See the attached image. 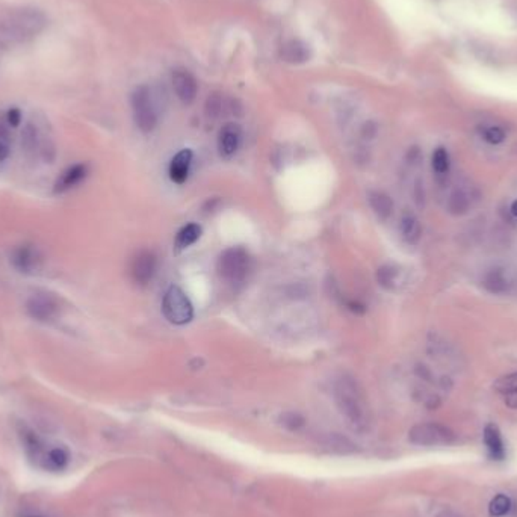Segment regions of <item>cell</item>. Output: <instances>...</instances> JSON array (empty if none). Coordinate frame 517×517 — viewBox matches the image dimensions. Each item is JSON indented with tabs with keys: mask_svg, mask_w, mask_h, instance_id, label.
<instances>
[{
	"mask_svg": "<svg viewBox=\"0 0 517 517\" xmlns=\"http://www.w3.org/2000/svg\"><path fill=\"white\" fill-rule=\"evenodd\" d=\"M333 396L337 410L351 428L365 433L369 430L371 411L362 387L351 377L343 376L333 386Z\"/></svg>",
	"mask_w": 517,
	"mask_h": 517,
	"instance_id": "cell-1",
	"label": "cell"
},
{
	"mask_svg": "<svg viewBox=\"0 0 517 517\" xmlns=\"http://www.w3.org/2000/svg\"><path fill=\"white\" fill-rule=\"evenodd\" d=\"M47 19L40 10H14L0 17V46L10 47L35 38L44 27Z\"/></svg>",
	"mask_w": 517,
	"mask_h": 517,
	"instance_id": "cell-2",
	"label": "cell"
},
{
	"mask_svg": "<svg viewBox=\"0 0 517 517\" xmlns=\"http://www.w3.org/2000/svg\"><path fill=\"white\" fill-rule=\"evenodd\" d=\"M25 448L27 449V454L36 464H40L43 469L59 472L70 461V455L65 449L59 446L47 448L44 441H41L35 434L29 433L25 436Z\"/></svg>",
	"mask_w": 517,
	"mask_h": 517,
	"instance_id": "cell-3",
	"label": "cell"
},
{
	"mask_svg": "<svg viewBox=\"0 0 517 517\" xmlns=\"http://www.w3.org/2000/svg\"><path fill=\"white\" fill-rule=\"evenodd\" d=\"M250 271V257L241 246H233L224 251L218 259V273L229 284H241Z\"/></svg>",
	"mask_w": 517,
	"mask_h": 517,
	"instance_id": "cell-4",
	"label": "cell"
},
{
	"mask_svg": "<svg viewBox=\"0 0 517 517\" xmlns=\"http://www.w3.org/2000/svg\"><path fill=\"white\" fill-rule=\"evenodd\" d=\"M130 103L135 123H137L138 129L142 133L153 132L157 123V115L150 88L146 85L135 88V91L130 97Z\"/></svg>",
	"mask_w": 517,
	"mask_h": 517,
	"instance_id": "cell-5",
	"label": "cell"
},
{
	"mask_svg": "<svg viewBox=\"0 0 517 517\" xmlns=\"http://www.w3.org/2000/svg\"><path fill=\"white\" fill-rule=\"evenodd\" d=\"M162 312L163 317L174 325H185L194 318V307L189 301V298L177 286H171L165 292L162 301Z\"/></svg>",
	"mask_w": 517,
	"mask_h": 517,
	"instance_id": "cell-6",
	"label": "cell"
},
{
	"mask_svg": "<svg viewBox=\"0 0 517 517\" xmlns=\"http://www.w3.org/2000/svg\"><path fill=\"white\" fill-rule=\"evenodd\" d=\"M409 439L417 446H445L455 441V434L440 424H417L409 433Z\"/></svg>",
	"mask_w": 517,
	"mask_h": 517,
	"instance_id": "cell-7",
	"label": "cell"
},
{
	"mask_svg": "<svg viewBox=\"0 0 517 517\" xmlns=\"http://www.w3.org/2000/svg\"><path fill=\"white\" fill-rule=\"evenodd\" d=\"M157 268L156 256L148 250H142L133 256L130 262V275L139 286H146L152 282Z\"/></svg>",
	"mask_w": 517,
	"mask_h": 517,
	"instance_id": "cell-8",
	"label": "cell"
},
{
	"mask_svg": "<svg viewBox=\"0 0 517 517\" xmlns=\"http://www.w3.org/2000/svg\"><path fill=\"white\" fill-rule=\"evenodd\" d=\"M27 313L36 321H51L59 310L58 299L50 294H35L26 304Z\"/></svg>",
	"mask_w": 517,
	"mask_h": 517,
	"instance_id": "cell-9",
	"label": "cell"
},
{
	"mask_svg": "<svg viewBox=\"0 0 517 517\" xmlns=\"http://www.w3.org/2000/svg\"><path fill=\"white\" fill-rule=\"evenodd\" d=\"M171 82H172V88H174L177 99L182 103L191 104L194 100H196L197 93H198V84L196 78L192 76L191 71L185 69L174 70Z\"/></svg>",
	"mask_w": 517,
	"mask_h": 517,
	"instance_id": "cell-10",
	"label": "cell"
},
{
	"mask_svg": "<svg viewBox=\"0 0 517 517\" xmlns=\"http://www.w3.org/2000/svg\"><path fill=\"white\" fill-rule=\"evenodd\" d=\"M11 262L14 268L19 269L20 273L32 274L40 268L41 256L38 250L34 249L32 245H21L12 251Z\"/></svg>",
	"mask_w": 517,
	"mask_h": 517,
	"instance_id": "cell-11",
	"label": "cell"
},
{
	"mask_svg": "<svg viewBox=\"0 0 517 517\" xmlns=\"http://www.w3.org/2000/svg\"><path fill=\"white\" fill-rule=\"evenodd\" d=\"M242 130L235 123H227L221 127L218 135V150L222 157H231L241 146Z\"/></svg>",
	"mask_w": 517,
	"mask_h": 517,
	"instance_id": "cell-12",
	"label": "cell"
},
{
	"mask_svg": "<svg viewBox=\"0 0 517 517\" xmlns=\"http://www.w3.org/2000/svg\"><path fill=\"white\" fill-rule=\"evenodd\" d=\"M192 163V152L189 148H183L171 159L170 179L177 185H183L189 177Z\"/></svg>",
	"mask_w": 517,
	"mask_h": 517,
	"instance_id": "cell-13",
	"label": "cell"
},
{
	"mask_svg": "<svg viewBox=\"0 0 517 517\" xmlns=\"http://www.w3.org/2000/svg\"><path fill=\"white\" fill-rule=\"evenodd\" d=\"M88 176V167L85 163H76L67 168L55 183V192L62 194L78 186Z\"/></svg>",
	"mask_w": 517,
	"mask_h": 517,
	"instance_id": "cell-14",
	"label": "cell"
},
{
	"mask_svg": "<svg viewBox=\"0 0 517 517\" xmlns=\"http://www.w3.org/2000/svg\"><path fill=\"white\" fill-rule=\"evenodd\" d=\"M483 286L493 295H502L509 289V279L504 268L494 266L485 271L483 277Z\"/></svg>",
	"mask_w": 517,
	"mask_h": 517,
	"instance_id": "cell-15",
	"label": "cell"
},
{
	"mask_svg": "<svg viewBox=\"0 0 517 517\" xmlns=\"http://www.w3.org/2000/svg\"><path fill=\"white\" fill-rule=\"evenodd\" d=\"M484 444L487 446V451H489V455L493 460H504L507 451H505V445L504 440H502L501 431L494 424H487L484 428Z\"/></svg>",
	"mask_w": 517,
	"mask_h": 517,
	"instance_id": "cell-16",
	"label": "cell"
},
{
	"mask_svg": "<svg viewBox=\"0 0 517 517\" xmlns=\"http://www.w3.org/2000/svg\"><path fill=\"white\" fill-rule=\"evenodd\" d=\"M282 58L289 64H304L310 59V49L299 40H290L282 47Z\"/></svg>",
	"mask_w": 517,
	"mask_h": 517,
	"instance_id": "cell-17",
	"label": "cell"
},
{
	"mask_svg": "<svg viewBox=\"0 0 517 517\" xmlns=\"http://www.w3.org/2000/svg\"><path fill=\"white\" fill-rule=\"evenodd\" d=\"M368 200L369 205L372 207V211L380 216L381 220H387L389 216L393 212V201L392 198L387 196L383 191H371L368 194Z\"/></svg>",
	"mask_w": 517,
	"mask_h": 517,
	"instance_id": "cell-18",
	"label": "cell"
},
{
	"mask_svg": "<svg viewBox=\"0 0 517 517\" xmlns=\"http://www.w3.org/2000/svg\"><path fill=\"white\" fill-rule=\"evenodd\" d=\"M400 230H401V235L404 238V241L411 244V245L417 244L419 239H421V235H422L421 222H419L416 216L411 215V214H406L402 216L401 224H400Z\"/></svg>",
	"mask_w": 517,
	"mask_h": 517,
	"instance_id": "cell-19",
	"label": "cell"
},
{
	"mask_svg": "<svg viewBox=\"0 0 517 517\" xmlns=\"http://www.w3.org/2000/svg\"><path fill=\"white\" fill-rule=\"evenodd\" d=\"M321 444L327 448L328 451L337 452V454H351L356 451V445L348 437L342 436V434L332 433L321 440Z\"/></svg>",
	"mask_w": 517,
	"mask_h": 517,
	"instance_id": "cell-20",
	"label": "cell"
},
{
	"mask_svg": "<svg viewBox=\"0 0 517 517\" xmlns=\"http://www.w3.org/2000/svg\"><path fill=\"white\" fill-rule=\"evenodd\" d=\"M201 236V227L198 224H188V226L182 227L179 230V233L176 236V249L177 250H185L191 246L192 244H196L198 241V238Z\"/></svg>",
	"mask_w": 517,
	"mask_h": 517,
	"instance_id": "cell-21",
	"label": "cell"
},
{
	"mask_svg": "<svg viewBox=\"0 0 517 517\" xmlns=\"http://www.w3.org/2000/svg\"><path fill=\"white\" fill-rule=\"evenodd\" d=\"M469 206H470L469 196L463 189H459V188L454 189L448 198V211L449 214H452L455 216H461L464 214H468Z\"/></svg>",
	"mask_w": 517,
	"mask_h": 517,
	"instance_id": "cell-22",
	"label": "cell"
},
{
	"mask_svg": "<svg viewBox=\"0 0 517 517\" xmlns=\"http://www.w3.org/2000/svg\"><path fill=\"white\" fill-rule=\"evenodd\" d=\"M400 268L395 265H383L377 273V280L381 288L386 290H395L400 282Z\"/></svg>",
	"mask_w": 517,
	"mask_h": 517,
	"instance_id": "cell-23",
	"label": "cell"
},
{
	"mask_svg": "<svg viewBox=\"0 0 517 517\" xmlns=\"http://www.w3.org/2000/svg\"><path fill=\"white\" fill-rule=\"evenodd\" d=\"M38 144H40L38 129H36L32 123H27L23 127V130H21V147H23L26 153H35V150L38 148Z\"/></svg>",
	"mask_w": 517,
	"mask_h": 517,
	"instance_id": "cell-24",
	"label": "cell"
},
{
	"mask_svg": "<svg viewBox=\"0 0 517 517\" xmlns=\"http://www.w3.org/2000/svg\"><path fill=\"white\" fill-rule=\"evenodd\" d=\"M512 499H509L507 494H496L492 501H490V505H489V513L492 517H504L509 513V509H512Z\"/></svg>",
	"mask_w": 517,
	"mask_h": 517,
	"instance_id": "cell-25",
	"label": "cell"
},
{
	"mask_svg": "<svg viewBox=\"0 0 517 517\" xmlns=\"http://www.w3.org/2000/svg\"><path fill=\"white\" fill-rule=\"evenodd\" d=\"M493 389L501 395H509L517 392V372L507 374V376L499 377L494 381Z\"/></svg>",
	"mask_w": 517,
	"mask_h": 517,
	"instance_id": "cell-26",
	"label": "cell"
},
{
	"mask_svg": "<svg viewBox=\"0 0 517 517\" xmlns=\"http://www.w3.org/2000/svg\"><path fill=\"white\" fill-rule=\"evenodd\" d=\"M222 106H224V100H222V95L220 93H212L209 94V97L206 99V103H205V114L209 119H215L218 118L221 111H222Z\"/></svg>",
	"mask_w": 517,
	"mask_h": 517,
	"instance_id": "cell-27",
	"label": "cell"
},
{
	"mask_svg": "<svg viewBox=\"0 0 517 517\" xmlns=\"http://www.w3.org/2000/svg\"><path fill=\"white\" fill-rule=\"evenodd\" d=\"M279 422L282 426H284V428L295 431V430L303 428L306 424V419L299 413H295V411H286V413L280 415Z\"/></svg>",
	"mask_w": 517,
	"mask_h": 517,
	"instance_id": "cell-28",
	"label": "cell"
},
{
	"mask_svg": "<svg viewBox=\"0 0 517 517\" xmlns=\"http://www.w3.org/2000/svg\"><path fill=\"white\" fill-rule=\"evenodd\" d=\"M433 170L437 174H446L449 170V154L445 148L439 147L436 152L433 153Z\"/></svg>",
	"mask_w": 517,
	"mask_h": 517,
	"instance_id": "cell-29",
	"label": "cell"
},
{
	"mask_svg": "<svg viewBox=\"0 0 517 517\" xmlns=\"http://www.w3.org/2000/svg\"><path fill=\"white\" fill-rule=\"evenodd\" d=\"M481 137L484 138V141L489 142V144L498 146L501 144V142H504L505 132L498 126H489V127H484V130L481 132Z\"/></svg>",
	"mask_w": 517,
	"mask_h": 517,
	"instance_id": "cell-30",
	"label": "cell"
},
{
	"mask_svg": "<svg viewBox=\"0 0 517 517\" xmlns=\"http://www.w3.org/2000/svg\"><path fill=\"white\" fill-rule=\"evenodd\" d=\"M11 152V138L6 126L0 122V162L8 159Z\"/></svg>",
	"mask_w": 517,
	"mask_h": 517,
	"instance_id": "cell-31",
	"label": "cell"
},
{
	"mask_svg": "<svg viewBox=\"0 0 517 517\" xmlns=\"http://www.w3.org/2000/svg\"><path fill=\"white\" fill-rule=\"evenodd\" d=\"M6 119H8V124L12 126V127H17L21 122V112L20 109L17 108H12L8 111V114H6Z\"/></svg>",
	"mask_w": 517,
	"mask_h": 517,
	"instance_id": "cell-32",
	"label": "cell"
},
{
	"mask_svg": "<svg viewBox=\"0 0 517 517\" xmlns=\"http://www.w3.org/2000/svg\"><path fill=\"white\" fill-rule=\"evenodd\" d=\"M347 306H348V309L354 313H365L366 310L365 304H362L360 301H348Z\"/></svg>",
	"mask_w": 517,
	"mask_h": 517,
	"instance_id": "cell-33",
	"label": "cell"
},
{
	"mask_svg": "<svg viewBox=\"0 0 517 517\" xmlns=\"http://www.w3.org/2000/svg\"><path fill=\"white\" fill-rule=\"evenodd\" d=\"M504 401H505V404H507V406L509 409H516L517 410V392L505 395L504 396Z\"/></svg>",
	"mask_w": 517,
	"mask_h": 517,
	"instance_id": "cell-34",
	"label": "cell"
},
{
	"mask_svg": "<svg viewBox=\"0 0 517 517\" xmlns=\"http://www.w3.org/2000/svg\"><path fill=\"white\" fill-rule=\"evenodd\" d=\"M416 372H417V376L422 377L424 380H428V381L431 380V372L428 371V368H426V366H417Z\"/></svg>",
	"mask_w": 517,
	"mask_h": 517,
	"instance_id": "cell-35",
	"label": "cell"
},
{
	"mask_svg": "<svg viewBox=\"0 0 517 517\" xmlns=\"http://www.w3.org/2000/svg\"><path fill=\"white\" fill-rule=\"evenodd\" d=\"M419 156H421V153H419V150L417 148H411L410 152H409V161L411 163H415L419 159Z\"/></svg>",
	"mask_w": 517,
	"mask_h": 517,
	"instance_id": "cell-36",
	"label": "cell"
},
{
	"mask_svg": "<svg viewBox=\"0 0 517 517\" xmlns=\"http://www.w3.org/2000/svg\"><path fill=\"white\" fill-rule=\"evenodd\" d=\"M436 517H463V516H460L459 513H455V512H451V509H445V512L439 513Z\"/></svg>",
	"mask_w": 517,
	"mask_h": 517,
	"instance_id": "cell-37",
	"label": "cell"
},
{
	"mask_svg": "<svg viewBox=\"0 0 517 517\" xmlns=\"http://www.w3.org/2000/svg\"><path fill=\"white\" fill-rule=\"evenodd\" d=\"M509 211H512V215L517 218V200L513 201V205H512V207H509Z\"/></svg>",
	"mask_w": 517,
	"mask_h": 517,
	"instance_id": "cell-38",
	"label": "cell"
}]
</instances>
